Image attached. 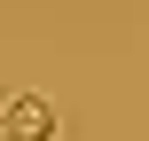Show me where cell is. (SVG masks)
Returning a JSON list of instances; mask_svg holds the SVG:
<instances>
[{"label": "cell", "instance_id": "obj_1", "mask_svg": "<svg viewBox=\"0 0 149 141\" xmlns=\"http://www.w3.org/2000/svg\"><path fill=\"white\" fill-rule=\"evenodd\" d=\"M63 133V110L47 94H8L0 102V141H55Z\"/></svg>", "mask_w": 149, "mask_h": 141}]
</instances>
